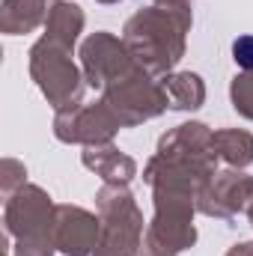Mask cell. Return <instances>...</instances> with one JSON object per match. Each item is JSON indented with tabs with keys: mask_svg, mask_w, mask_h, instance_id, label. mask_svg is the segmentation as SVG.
I'll return each instance as SVG.
<instances>
[{
	"mask_svg": "<svg viewBox=\"0 0 253 256\" xmlns=\"http://www.w3.org/2000/svg\"><path fill=\"white\" fill-rule=\"evenodd\" d=\"M161 6H170V9H188L190 12V0H155Z\"/></svg>",
	"mask_w": 253,
	"mask_h": 256,
	"instance_id": "obj_17",
	"label": "cell"
},
{
	"mask_svg": "<svg viewBox=\"0 0 253 256\" xmlns=\"http://www.w3.org/2000/svg\"><path fill=\"white\" fill-rule=\"evenodd\" d=\"M80 30H84L80 6H74V3H54L51 15L45 21V39H51V42H57V45H63V48L72 51V45H74Z\"/></svg>",
	"mask_w": 253,
	"mask_h": 256,
	"instance_id": "obj_12",
	"label": "cell"
},
{
	"mask_svg": "<svg viewBox=\"0 0 253 256\" xmlns=\"http://www.w3.org/2000/svg\"><path fill=\"white\" fill-rule=\"evenodd\" d=\"M164 92H167V102L170 108L176 110H194L202 104L206 98V84L200 74H190V72H182V74H170L164 84Z\"/></svg>",
	"mask_w": 253,
	"mask_h": 256,
	"instance_id": "obj_14",
	"label": "cell"
},
{
	"mask_svg": "<svg viewBox=\"0 0 253 256\" xmlns=\"http://www.w3.org/2000/svg\"><path fill=\"white\" fill-rule=\"evenodd\" d=\"M190 27L188 9L152 6L126 24V45L131 57L149 74L170 72L185 54V33Z\"/></svg>",
	"mask_w": 253,
	"mask_h": 256,
	"instance_id": "obj_1",
	"label": "cell"
},
{
	"mask_svg": "<svg viewBox=\"0 0 253 256\" xmlns=\"http://www.w3.org/2000/svg\"><path fill=\"white\" fill-rule=\"evenodd\" d=\"M196 200H200V208L206 214L232 218V214L253 206V179L242 176V173H232V170L220 173V176H212Z\"/></svg>",
	"mask_w": 253,
	"mask_h": 256,
	"instance_id": "obj_8",
	"label": "cell"
},
{
	"mask_svg": "<svg viewBox=\"0 0 253 256\" xmlns=\"http://www.w3.org/2000/svg\"><path fill=\"white\" fill-rule=\"evenodd\" d=\"M54 9V0H3V15H0V27L3 33L15 36V33H27L36 24L48 21Z\"/></svg>",
	"mask_w": 253,
	"mask_h": 256,
	"instance_id": "obj_11",
	"label": "cell"
},
{
	"mask_svg": "<svg viewBox=\"0 0 253 256\" xmlns=\"http://www.w3.org/2000/svg\"><path fill=\"white\" fill-rule=\"evenodd\" d=\"M212 146H214V155L226 161L230 167H248L253 161V137L248 131H238V128L214 131Z\"/></svg>",
	"mask_w": 253,
	"mask_h": 256,
	"instance_id": "obj_13",
	"label": "cell"
},
{
	"mask_svg": "<svg viewBox=\"0 0 253 256\" xmlns=\"http://www.w3.org/2000/svg\"><path fill=\"white\" fill-rule=\"evenodd\" d=\"M54 206L36 185H21L6 202V232L15 238V256H51Z\"/></svg>",
	"mask_w": 253,
	"mask_h": 256,
	"instance_id": "obj_2",
	"label": "cell"
},
{
	"mask_svg": "<svg viewBox=\"0 0 253 256\" xmlns=\"http://www.w3.org/2000/svg\"><path fill=\"white\" fill-rule=\"evenodd\" d=\"M104 104L114 110L120 126H137V122L158 116L170 102H167L164 86L155 84L149 72L137 63L131 72L104 86Z\"/></svg>",
	"mask_w": 253,
	"mask_h": 256,
	"instance_id": "obj_5",
	"label": "cell"
},
{
	"mask_svg": "<svg viewBox=\"0 0 253 256\" xmlns=\"http://www.w3.org/2000/svg\"><path fill=\"white\" fill-rule=\"evenodd\" d=\"M98 3H120V0H98Z\"/></svg>",
	"mask_w": 253,
	"mask_h": 256,
	"instance_id": "obj_19",
	"label": "cell"
},
{
	"mask_svg": "<svg viewBox=\"0 0 253 256\" xmlns=\"http://www.w3.org/2000/svg\"><path fill=\"white\" fill-rule=\"evenodd\" d=\"M84 164L90 170H96L108 185H128L134 179V173H137L134 158H128L126 152L114 149L110 143H104V146H86Z\"/></svg>",
	"mask_w": 253,
	"mask_h": 256,
	"instance_id": "obj_10",
	"label": "cell"
},
{
	"mask_svg": "<svg viewBox=\"0 0 253 256\" xmlns=\"http://www.w3.org/2000/svg\"><path fill=\"white\" fill-rule=\"evenodd\" d=\"M98 244L96 256H140L143 250V214L126 185H104L98 196Z\"/></svg>",
	"mask_w": 253,
	"mask_h": 256,
	"instance_id": "obj_3",
	"label": "cell"
},
{
	"mask_svg": "<svg viewBox=\"0 0 253 256\" xmlns=\"http://www.w3.org/2000/svg\"><path fill=\"white\" fill-rule=\"evenodd\" d=\"M226 256H253V244H236Z\"/></svg>",
	"mask_w": 253,
	"mask_h": 256,
	"instance_id": "obj_18",
	"label": "cell"
},
{
	"mask_svg": "<svg viewBox=\"0 0 253 256\" xmlns=\"http://www.w3.org/2000/svg\"><path fill=\"white\" fill-rule=\"evenodd\" d=\"M120 120L114 116V110L98 102V104H86V108H66L57 110L54 120V134L63 143H86V146H104L110 143V137L116 134Z\"/></svg>",
	"mask_w": 253,
	"mask_h": 256,
	"instance_id": "obj_6",
	"label": "cell"
},
{
	"mask_svg": "<svg viewBox=\"0 0 253 256\" xmlns=\"http://www.w3.org/2000/svg\"><path fill=\"white\" fill-rule=\"evenodd\" d=\"M80 57H84V80L96 90H104L108 84H114L116 78H122L137 66L128 45L110 33L90 36L80 48Z\"/></svg>",
	"mask_w": 253,
	"mask_h": 256,
	"instance_id": "obj_7",
	"label": "cell"
},
{
	"mask_svg": "<svg viewBox=\"0 0 253 256\" xmlns=\"http://www.w3.org/2000/svg\"><path fill=\"white\" fill-rule=\"evenodd\" d=\"M232 60L244 72H253V36H238L232 42Z\"/></svg>",
	"mask_w": 253,
	"mask_h": 256,
	"instance_id": "obj_16",
	"label": "cell"
},
{
	"mask_svg": "<svg viewBox=\"0 0 253 256\" xmlns=\"http://www.w3.org/2000/svg\"><path fill=\"white\" fill-rule=\"evenodd\" d=\"M230 96H232V108H236L242 116L253 120V72L236 74V80H232V86H230Z\"/></svg>",
	"mask_w": 253,
	"mask_h": 256,
	"instance_id": "obj_15",
	"label": "cell"
},
{
	"mask_svg": "<svg viewBox=\"0 0 253 256\" xmlns=\"http://www.w3.org/2000/svg\"><path fill=\"white\" fill-rule=\"evenodd\" d=\"M30 72H33L39 90L45 92V98L57 110H66V108L78 104V98L84 92V78L72 63L68 48L42 36L30 51Z\"/></svg>",
	"mask_w": 253,
	"mask_h": 256,
	"instance_id": "obj_4",
	"label": "cell"
},
{
	"mask_svg": "<svg viewBox=\"0 0 253 256\" xmlns=\"http://www.w3.org/2000/svg\"><path fill=\"white\" fill-rule=\"evenodd\" d=\"M102 232L98 218L78 206H57L54 212V248L68 256H90Z\"/></svg>",
	"mask_w": 253,
	"mask_h": 256,
	"instance_id": "obj_9",
	"label": "cell"
}]
</instances>
